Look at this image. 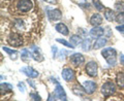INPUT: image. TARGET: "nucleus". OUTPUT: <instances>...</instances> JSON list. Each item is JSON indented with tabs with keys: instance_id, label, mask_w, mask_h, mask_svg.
I'll list each match as a JSON object with an SVG mask.
<instances>
[{
	"instance_id": "f257e3e1",
	"label": "nucleus",
	"mask_w": 124,
	"mask_h": 101,
	"mask_svg": "<svg viewBox=\"0 0 124 101\" xmlns=\"http://www.w3.org/2000/svg\"><path fill=\"white\" fill-rule=\"evenodd\" d=\"M101 56L104 58L110 66H114L117 63V52L113 48H107L101 50Z\"/></svg>"
},
{
	"instance_id": "f03ea898",
	"label": "nucleus",
	"mask_w": 124,
	"mask_h": 101,
	"mask_svg": "<svg viewBox=\"0 0 124 101\" xmlns=\"http://www.w3.org/2000/svg\"><path fill=\"white\" fill-rule=\"evenodd\" d=\"M6 41L8 44H10L11 46H15V48H19V46L23 45V43H24L23 38L19 32H10L8 36H7Z\"/></svg>"
},
{
	"instance_id": "7ed1b4c3",
	"label": "nucleus",
	"mask_w": 124,
	"mask_h": 101,
	"mask_svg": "<svg viewBox=\"0 0 124 101\" xmlns=\"http://www.w3.org/2000/svg\"><path fill=\"white\" fill-rule=\"evenodd\" d=\"M17 9L20 11V13L26 14L29 13V11L33 8V2L32 0H19L17 2Z\"/></svg>"
},
{
	"instance_id": "20e7f679",
	"label": "nucleus",
	"mask_w": 124,
	"mask_h": 101,
	"mask_svg": "<svg viewBox=\"0 0 124 101\" xmlns=\"http://www.w3.org/2000/svg\"><path fill=\"white\" fill-rule=\"evenodd\" d=\"M100 91H101L102 95L104 97H108V96L113 95L116 92V85L113 83V81H107V83H104L101 86Z\"/></svg>"
},
{
	"instance_id": "39448f33",
	"label": "nucleus",
	"mask_w": 124,
	"mask_h": 101,
	"mask_svg": "<svg viewBox=\"0 0 124 101\" xmlns=\"http://www.w3.org/2000/svg\"><path fill=\"white\" fill-rule=\"evenodd\" d=\"M97 70H98V66L96 64V62L94 61H89L86 64V73L89 76L94 77L97 75Z\"/></svg>"
},
{
	"instance_id": "423d86ee",
	"label": "nucleus",
	"mask_w": 124,
	"mask_h": 101,
	"mask_svg": "<svg viewBox=\"0 0 124 101\" xmlns=\"http://www.w3.org/2000/svg\"><path fill=\"white\" fill-rule=\"evenodd\" d=\"M84 62H85V58L82 54L77 53V54H73V55L70 56V63L75 66V67H79Z\"/></svg>"
},
{
	"instance_id": "0eeeda50",
	"label": "nucleus",
	"mask_w": 124,
	"mask_h": 101,
	"mask_svg": "<svg viewBox=\"0 0 124 101\" xmlns=\"http://www.w3.org/2000/svg\"><path fill=\"white\" fill-rule=\"evenodd\" d=\"M46 15H48V18H49L50 21L54 22V21L60 20L61 17H62V13L59 9L54 8V9H49L48 11H46Z\"/></svg>"
},
{
	"instance_id": "6e6552de",
	"label": "nucleus",
	"mask_w": 124,
	"mask_h": 101,
	"mask_svg": "<svg viewBox=\"0 0 124 101\" xmlns=\"http://www.w3.org/2000/svg\"><path fill=\"white\" fill-rule=\"evenodd\" d=\"M82 86L84 87L85 91H86V93L88 95L93 94V93L95 92V90H96V84L94 83V81H92V80H85V81H83Z\"/></svg>"
},
{
	"instance_id": "1a4fd4ad",
	"label": "nucleus",
	"mask_w": 124,
	"mask_h": 101,
	"mask_svg": "<svg viewBox=\"0 0 124 101\" xmlns=\"http://www.w3.org/2000/svg\"><path fill=\"white\" fill-rule=\"evenodd\" d=\"M54 94L56 96V99H59V100H67V97L66 94H65V91L63 87L61 86L60 84H57V87L55 88L54 90Z\"/></svg>"
},
{
	"instance_id": "9d476101",
	"label": "nucleus",
	"mask_w": 124,
	"mask_h": 101,
	"mask_svg": "<svg viewBox=\"0 0 124 101\" xmlns=\"http://www.w3.org/2000/svg\"><path fill=\"white\" fill-rule=\"evenodd\" d=\"M62 77L65 81H72L75 79V71L72 70L71 68H64L62 70Z\"/></svg>"
},
{
	"instance_id": "9b49d317",
	"label": "nucleus",
	"mask_w": 124,
	"mask_h": 101,
	"mask_svg": "<svg viewBox=\"0 0 124 101\" xmlns=\"http://www.w3.org/2000/svg\"><path fill=\"white\" fill-rule=\"evenodd\" d=\"M21 71L24 73V74H26L27 76H29L30 79H35V77H37L39 75L38 71L34 70L32 67H30V66H25V67L21 68Z\"/></svg>"
},
{
	"instance_id": "f8f14e48",
	"label": "nucleus",
	"mask_w": 124,
	"mask_h": 101,
	"mask_svg": "<svg viewBox=\"0 0 124 101\" xmlns=\"http://www.w3.org/2000/svg\"><path fill=\"white\" fill-rule=\"evenodd\" d=\"M102 23V17L100 14H93L90 18V24L93 26H100Z\"/></svg>"
},
{
	"instance_id": "ddd939ff",
	"label": "nucleus",
	"mask_w": 124,
	"mask_h": 101,
	"mask_svg": "<svg viewBox=\"0 0 124 101\" xmlns=\"http://www.w3.org/2000/svg\"><path fill=\"white\" fill-rule=\"evenodd\" d=\"M107 42H108V40H107L106 37H102V36L97 37V39L95 40L94 44H93V49H94V50L101 49V48H103V46L107 44Z\"/></svg>"
},
{
	"instance_id": "4468645a",
	"label": "nucleus",
	"mask_w": 124,
	"mask_h": 101,
	"mask_svg": "<svg viewBox=\"0 0 124 101\" xmlns=\"http://www.w3.org/2000/svg\"><path fill=\"white\" fill-rule=\"evenodd\" d=\"M103 33H104V30L99 26H95L94 28H92L90 30V35L92 37H100L103 35Z\"/></svg>"
},
{
	"instance_id": "2eb2a0df",
	"label": "nucleus",
	"mask_w": 124,
	"mask_h": 101,
	"mask_svg": "<svg viewBox=\"0 0 124 101\" xmlns=\"http://www.w3.org/2000/svg\"><path fill=\"white\" fill-rule=\"evenodd\" d=\"M32 57H33V59L37 62H41L44 60V57L41 55L39 48H36V46H33V49H32Z\"/></svg>"
},
{
	"instance_id": "dca6fc26",
	"label": "nucleus",
	"mask_w": 124,
	"mask_h": 101,
	"mask_svg": "<svg viewBox=\"0 0 124 101\" xmlns=\"http://www.w3.org/2000/svg\"><path fill=\"white\" fill-rule=\"evenodd\" d=\"M56 31L57 32H59L61 34H63V35H68V28L66 27V25L63 24V23H58V24L56 25Z\"/></svg>"
},
{
	"instance_id": "f3484780",
	"label": "nucleus",
	"mask_w": 124,
	"mask_h": 101,
	"mask_svg": "<svg viewBox=\"0 0 124 101\" xmlns=\"http://www.w3.org/2000/svg\"><path fill=\"white\" fill-rule=\"evenodd\" d=\"M103 15H104V18H106V20L108 21V22H113L116 19V15L114 14V11L112 10L111 8H106V9H104Z\"/></svg>"
},
{
	"instance_id": "a211bd4d",
	"label": "nucleus",
	"mask_w": 124,
	"mask_h": 101,
	"mask_svg": "<svg viewBox=\"0 0 124 101\" xmlns=\"http://www.w3.org/2000/svg\"><path fill=\"white\" fill-rule=\"evenodd\" d=\"M116 83L120 88H124V71H119L116 75Z\"/></svg>"
},
{
	"instance_id": "6ab92c4d",
	"label": "nucleus",
	"mask_w": 124,
	"mask_h": 101,
	"mask_svg": "<svg viewBox=\"0 0 124 101\" xmlns=\"http://www.w3.org/2000/svg\"><path fill=\"white\" fill-rule=\"evenodd\" d=\"M31 57H32V53H31L29 50H27V49H23L22 50V52H21V59L23 61H28Z\"/></svg>"
},
{
	"instance_id": "aec40b11",
	"label": "nucleus",
	"mask_w": 124,
	"mask_h": 101,
	"mask_svg": "<svg viewBox=\"0 0 124 101\" xmlns=\"http://www.w3.org/2000/svg\"><path fill=\"white\" fill-rule=\"evenodd\" d=\"M91 43H92V40L90 39V38H89V37L85 38V40L82 42V49H83V50H85V52H88V50L91 49Z\"/></svg>"
},
{
	"instance_id": "412c9836",
	"label": "nucleus",
	"mask_w": 124,
	"mask_h": 101,
	"mask_svg": "<svg viewBox=\"0 0 124 101\" xmlns=\"http://www.w3.org/2000/svg\"><path fill=\"white\" fill-rule=\"evenodd\" d=\"M2 50H4V52H6L7 54H8V55L10 56L11 59L16 60V59L18 58V52H17L16 50H10V49H8V48H5V46H3Z\"/></svg>"
},
{
	"instance_id": "4be33fe9",
	"label": "nucleus",
	"mask_w": 124,
	"mask_h": 101,
	"mask_svg": "<svg viewBox=\"0 0 124 101\" xmlns=\"http://www.w3.org/2000/svg\"><path fill=\"white\" fill-rule=\"evenodd\" d=\"M72 92L75 93L76 95L78 96H84L85 95V93H86V91H85V89L84 87H80V86H75L72 88Z\"/></svg>"
},
{
	"instance_id": "5701e85b",
	"label": "nucleus",
	"mask_w": 124,
	"mask_h": 101,
	"mask_svg": "<svg viewBox=\"0 0 124 101\" xmlns=\"http://www.w3.org/2000/svg\"><path fill=\"white\" fill-rule=\"evenodd\" d=\"M69 40H70L71 44L73 46H77V45H79V44H81L83 42L82 41V38H81V36H79V35H72Z\"/></svg>"
},
{
	"instance_id": "b1692460",
	"label": "nucleus",
	"mask_w": 124,
	"mask_h": 101,
	"mask_svg": "<svg viewBox=\"0 0 124 101\" xmlns=\"http://www.w3.org/2000/svg\"><path fill=\"white\" fill-rule=\"evenodd\" d=\"M0 87H1V92H7V91H13V85L10 84H7V83H1V85H0Z\"/></svg>"
},
{
	"instance_id": "393cba45",
	"label": "nucleus",
	"mask_w": 124,
	"mask_h": 101,
	"mask_svg": "<svg viewBox=\"0 0 124 101\" xmlns=\"http://www.w3.org/2000/svg\"><path fill=\"white\" fill-rule=\"evenodd\" d=\"M115 9L118 11V13H124V2L122 1H117L115 3Z\"/></svg>"
},
{
	"instance_id": "a878e982",
	"label": "nucleus",
	"mask_w": 124,
	"mask_h": 101,
	"mask_svg": "<svg viewBox=\"0 0 124 101\" xmlns=\"http://www.w3.org/2000/svg\"><path fill=\"white\" fill-rule=\"evenodd\" d=\"M56 40L59 42V43L63 44V45H65V46H67V48H70V49H73V48H75V46L71 44V42H68V41H66L65 39H62V38H57Z\"/></svg>"
},
{
	"instance_id": "bb28decb",
	"label": "nucleus",
	"mask_w": 124,
	"mask_h": 101,
	"mask_svg": "<svg viewBox=\"0 0 124 101\" xmlns=\"http://www.w3.org/2000/svg\"><path fill=\"white\" fill-rule=\"evenodd\" d=\"M93 4H94L95 8L97 9V10H99V11H100V10H103V8H104L103 4L99 1V0H93Z\"/></svg>"
},
{
	"instance_id": "cd10ccee",
	"label": "nucleus",
	"mask_w": 124,
	"mask_h": 101,
	"mask_svg": "<svg viewBox=\"0 0 124 101\" xmlns=\"http://www.w3.org/2000/svg\"><path fill=\"white\" fill-rule=\"evenodd\" d=\"M115 20L118 24H124V13H118Z\"/></svg>"
},
{
	"instance_id": "c85d7f7f",
	"label": "nucleus",
	"mask_w": 124,
	"mask_h": 101,
	"mask_svg": "<svg viewBox=\"0 0 124 101\" xmlns=\"http://www.w3.org/2000/svg\"><path fill=\"white\" fill-rule=\"evenodd\" d=\"M30 97H31V99L32 100H41L40 96L37 95L36 93H30Z\"/></svg>"
},
{
	"instance_id": "c756f323",
	"label": "nucleus",
	"mask_w": 124,
	"mask_h": 101,
	"mask_svg": "<svg viewBox=\"0 0 124 101\" xmlns=\"http://www.w3.org/2000/svg\"><path fill=\"white\" fill-rule=\"evenodd\" d=\"M116 29H117L119 32H121V33H123L124 34V24H122V25H120V26H117L116 27Z\"/></svg>"
},
{
	"instance_id": "7c9ffc66",
	"label": "nucleus",
	"mask_w": 124,
	"mask_h": 101,
	"mask_svg": "<svg viewBox=\"0 0 124 101\" xmlns=\"http://www.w3.org/2000/svg\"><path fill=\"white\" fill-rule=\"evenodd\" d=\"M18 87H19V89H20V91H22V92L25 91V87H24V84H23V83H19Z\"/></svg>"
},
{
	"instance_id": "2f4dec72",
	"label": "nucleus",
	"mask_w": 124,
	"mask_h": 101,
	"mask_svg": "<svg viewBox=\"0 0 124 101\" xmlns=\"http://www.w3.org/2000/svg\"><path fill=\"white\" fill-rule=\"evenodd\" d=\"M44 1L50 3V4H57L58 3V0H44Z\"/></svg>"
},
{
	"instance_id": "473e14b6",
	"label": "nucleus",
	"mask_w": 124,
	"mask_h": 101,
	"mask_svg": "<svg viewBox=\"0 0 124 101\" xmlns=\"http://www.w3.org/2000/svg\"><path fill=\"white\" fill-rule=\"evenodd\" d=\"M120 63H121L122 65H124V55L123 54L120 55Z\"/></svg>"
},
{
	"instance_id": "72a5a7b5",
	"label": "nucleus",
	"mask_w": 124,
	"mask_h": 101,
	"mask_svg": "<svg viewBox=\"0 0 124 101\" xmlns=\"http://www.w3.org/2000/svg\"><path fill=\"white\" fill-rule=\"evenodd\" d=\"M27 81H28V84L30 85V86H31V87H32V88H34V89H35V85H34V83H33V81H32V80H31V79H28V80H27Z\"/></svg>"
},
{
	"instance_id": "f704fd0d",
	"label": "nucleus",
	"mask_w": 124,
	"mask_h": 101,
	"mask_svg": "<svg viewBox=\"0 0 124 101\" xmlns=\"http://www.w3.org/2000/svg\"><path fill=\"white\" fill-rule=\"evenodd\" d=\"M81 6H84V8H89L90 7V5L88 4V3H84V4H80Z\"/></svg>"
}]
</instances>
